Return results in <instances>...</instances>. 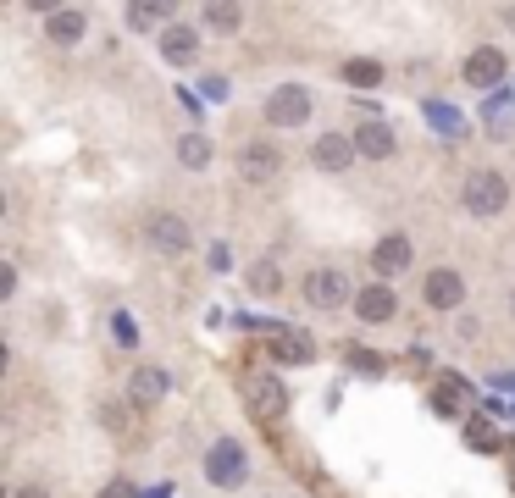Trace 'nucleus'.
Instances as JSON below:
<instances>
[{
    "label": "nucleus",
    "instance_id": "1",
    "mask_svg": "<svg viewBox=\"0 0 515 498\" xmlns=\"http://www.w3.org/2000/svg\"><path fill=\"white\" fill-rule=\"evenodd\" d=\"M460 200H466L471 216H504V205H510V183H504V172H466V189H460Z\"/></svg>",
    "mask_w": 515,
    "mask_h": 498
},
{
    "label": "nucleus",
    "instance_id": "2",
    "mask_svg": "<svg viewBox=\"0 0 515 498\" xmlns=\"http://www.w3.org/2000/svg\"><path fill=\"white\" fill-rule=\"evenodd\" d=\"M311 89L305 83H277L266 95V128H305L311 122Z\"/></svg>",
    "mask_w": 515,
    "mask_h": 498
},
{
    "label": "nucleus",
    "instance_id": "3",
    "mask_svg": "<svg viewBox=\"0 0 515 498\" xmlns=\"http://www.w3.org/2000/svg\"><path fill=\"white\" fill-rule=\"evenodd\" d=\"M205 482L228 487V493L250 482V460H244V449L233 438H222V443H211V449H205Z\"/></svg>",
    "mask_w": 515,
    "mask_h": 498
},
{
    "label": "nucleus",
    "instance_id": "4",
    "mask_svg": "<svg viewBox=\"0 0 515 498\" xmlns=\"http://www.w3.org/2000/svg\"><path fill=\"white\" fill-rule=\"evenodd\" d=\"M355 294H360V288H349V277L333 272V266H322V272L305 277V299H311L316 310H344Z\"/></svg>",
    "mask_w": 515,
    "mask_h": 498
},
{
    "label": "nucleus",
    "instance_id": "5",
    "mask_svg": "<svg viewBox=\"0 0 515 498\" xmlns=\"http://www.w3.org/2000/svg\"><path fill=\"white\" fill-rule=\"evenodd\" d=\"M144 233H150V244H156L161 255H183V249L194 244L189 222H183L178 211H150V222H144Z\"/></svg>",
    "mask_w": 515,
    "mask_h": 498
},
{
    "label": "nucleus",
    "instance_id": "6",
    "mask_svg": "<svg viewBox=\"0 0 515 498\" xmlns=\"http://www.w3.org/2000/svg\"><path fill=\"white\" fill-rule=\"evenodd\" d=\"M239 172H244V183H272L277 172H283V155H277L266 139H250L239 150Z\"/></svg>",
    "mask_w": 515,
    "mask_h": 498
},
{
    "label": "nucleus",
    "instance_id": "7",
    "mask_svg": "<svg viewBox=\"0 0 515 498\" xmlns=\"http://www.w3.org/2000/svg\"><path fill=\"white\" fill-rule=\"evenodd\" d=\"M421 294H427L432 310H460L466 305V277L449 272V266H438V272H427V288H421Z\"/></svg>",
    "mask_w": 515,
    "mask_h": 498
},
{
    "label": "nucleus",
    "instance_id": "8",
    "mask_svg": "<svg viewBox=\"0 0 515 498\" xmlns=\"http://www.w3.org/2000/svg\"><path fill=\"white\" fill-rule=\"evenodd\" d=\"M355 139H349V133H322V139L311 144V161L322 166V172H349V166H355Z\"/></svg>",
    "mask_w": 515,
    "mask_h": 498
},
{
    "label": "nucleus",
    "instance_id": "9",
    "mask_svg": "<svg viewBox=\"0 0 515 498\" xmlns=\"http://www.w3.org/2000/svg\"><path fill=\"white\" fill-rule=\"evenodd\" d=\"M172 393V377L161 366H133V377H128V399L133 404H144V410H150V404H161Z\"/></svg>",
    "mask_w": 515,
    "mask_h": 498
},
{
    "label": "nucleus",
    "instance_id": "10",
    "mask_svg": "<svg viewBox=\"0 0 515 498\" xmlns=\"http://www.w3.org/2000/svg\"><path fill=\"white\" fill-rule=\"evenodd\" d=\"M460 72H466L471 89H499V83H504V56L493 45H482V50H471V56H466V67H460Z\"/></svg>",
    "mask_w": 515,
    "mask_h": 498
},
{
    "label": "nucleus",
    "instance_id": "11",
    "mask_svg": "<svg viewBox=\"0 0 515 498\" xmlns=\"http://www.w3.org/2000/svg\"><path fill=\"white\" fill-rule=\"evenodd\" d=\"M84 34H89V17L78 12V6H56V12H45V39L50 45H78Z\"/></svg>",
    "mask_w": 515,
    "mask_h": 498
},
{
    "label": "nucleus",
    "instance_id": "12",
    "mask_svg": "<svg viewBox=\"0 0 515 498\" xmlns=\"http://www.w3.org/2000/svg\"><path fill=\"white\" fill-rule=\"evenodd\" d=\"M405 266H410V238L405 233H388L372 244V272L377 277H399Z\"/></svg>",
    "mask_w": 515,
    "mask_h": 498
},
{
    "label": "nucleus",
    "instance_id": "13",
    "mask_svg": "<svg viewBox=\"0 0 515 498\" xmlns=\"http://www.w3.org/2000/svg\"><path fill=\"white\" fill-rule=\"evenodd\" d=\"M349 139H355V150L366 155V161H388V155H394V128H388V122H360L355 133H349Z\"/></svg>",
    "mask_w": 515,
    "mask_h": 498
},
{
    "label": "nucleus",
    "instance_id": "14",
    "mask_svg": "<svg viewBox=\"0 0 515 498\" xmlns=\"http://www.w3.org/2000/svg\"><path fill=\"white\" fill-rule=\"evenodd\" d=\"M394 305H399V299H394V288H388V283H372V288H360V294H355V316L372 321V327L394 316Z\"/></svg>",
    "mask_w": 515,
    "mask_h": 498
},
{
    "label": "nucleus",
    "instance_id": "15",
    "mask_svg": "<svg viewBox=\"0 0 515 498\" xmlns=\"http://www.w3.org/2000/svg\"><path fill=\"white\" fill-rule=\"evenodd\" d=\"M194 50H200V39H194V28L172 23L167 34H161V56H167L172 67H183V61H194Z\"/></svg>",
    "mask_w": 515,
    "mask_h": 498
},
{
    "label": "nucleus",
    "instance_id": "16",
    "mask_svg": "<svg viewBox=\"0 0 515 498\" xmlns=\"http://www.w3.org/2000/svg\"><path fill=\"white\" fill-rule=\"evenodd\" d=\"M200 17H205V28H211V34H233V28L244 23V12L233 6V0H211V6H200Z\"/></svg>",
    "mask_w": 515,
    "mask_h": 498
},
{
    "label": "nucleus",
    "instance_id": "17",
    "mask_svg": "<svg viewBox=\"0 0 515 498\" xmlns=\"http://www.w3.org/2000/svg\"><path fill=\"white\" fill-rule=\"evenodd\" d=\"M255 410H261L266 421H277V415L288 410V388H283V382H261V393H255Z\"/></svg>",
    "mask_w": 515,
    "mask_h": 498
},
{
    "label": "nucleus",
    "instance_id": "18",
    "mask_svg": "<svg viewBox=\"0 0 515 498\" xmlns=\"http://www.w3.org/2000/svg\"><path fill=\"white\" fill-rule=\"evenodd\" d=\"M178 155H183V166H211V139L205 133H183Z\"/></svg>",
    "mask_w": 515,
    "mask_h": 498
},
{
    "label": "nucleus",
    "instance_id": "19",
    "mask_svg": "<svg viewBox=\"0 0 515 498\" xmlns=\"http://www.w3.org/2000/svg\"><path fill=\"white\" fill-rule=\"evenodd\" d=\"M344 78L355 83V89H377V83H383V67L360 56V61H349V67H344Z\"/></svg>",
    "mask_w": 515,
    "mask_h": 498
},
{
    "label": "nucleus",
    "instance_id": "20",
    "mask_svg": "<svg viewBox=\"0 0 515 498\" xmlns=\"http://www.w3.org/2000/svg\"><path fill=\"white\" fill-rule=\"evenodd\" d=\"M466 443H471L477 454H493V449H499V432H493L488 421H471V427H466Z\"/></svg>",
    "mask_w": 515,
    "mask_h": 498
},
{
    "label": "nucleus",
    "instance_id": "21",
    "mask_svg": "<svg viewBox=\"0 0 515 498\" xmlns=\"http://www.w3.org/2000/svg\"><path fill=\"white\" fill-rule=\"evenodd\" d=\"M167 23V6H128V28H161Z\"/></svg>",
    "mask_w": 515,
    "mask_h": 498
},
{
    "label": "nucleus",
    "instance_id": "22",
    "mask_svg": "<svg viewBox=\"0 0 515 498\" xmlns=\"http://www.w3.org/2000/svg\"><path fill=\"white\" fill-rule=\"evenodd\" d=\"M272 355H277V360H311V344H305V338H294V332H283Z\"/></svg>",
    "mask_w": 515,
    "mask_h": 498
},
{
    "label": "nucleus",
    "instance_id": "23",
    "mask_svg": "<svg viewBox=\"0 0 515 498\" xmlns=\"http://www.w3.org/2000/svg\"><path fill=\"white\" fill-rule=\"evenodd\" d=\"M277 283H283V277H277V266H272V261L250 272V288H255V294H277Z\"/></svg>",
    "mask_w": 515,
    "mask_h": 498
},
{
    "label": "nucleus",
    "instance_id": "24",
    "mask_svg": "<svg viewBox=\"0 0 515 498\" xmlns=\"http://www.w3.org/2000/svg\"><path fill=\"white\" fill-rule=\"evenodd\" d=\"M432 122H438V133H449V139H460V133H466V128H460V111L455 106H432Z\"/></svg>",
    "mask_w": 515,
    "mask_h": 498
},
{
    "label": "nucleus",
    "instance_id": "25",
    "mask_svg": "<svg viewBox=\"0 0 515 498\" xmlns=\"http://www.w3.org/2000/svg\"><path fill=\"white\" fill-rule=\"evenodd\" d=\"M233 266V249L228 244H211V272H228Z\"/></svg>",
    "mask_w": 515,
    "mask_h": 498
},
{
    "label": "nucleus",
    "instance_id": "26",
    "mask_svg": "<svg viewBox=\"0 0 515 498\" xmlns=\"http://www.w3.org/2000/svg\"><path fill=\"white\" fill-rule=\"evenodd\" d=\"M100 498H139V493H133V482H106V487H100Z\"/></svg>",
    "mask_w": 515,
    "mask_h": 498
},
{
    "label": "nucleus",
    "instance_id": "27",
    "mask_svg": "<svg viewBox=\"0 0 515 498\" xmlns=\"http://www.w3.org/2000/svg\"><path fill=\"white\" fill-rule=\"evenodd\" d=\"M205 83V95L211 100H228V78H200Z\"/></svg>",
    "mask_w": 515,
    "mask_h": 498
},
{
    "label": "nucleus",
    "instance_id": "28",
    "mask_svg": "<svg viewBox=\"0 0 515 498\" xmlns=\"http://www.w3.org/2000/svg\"><path fill=\"white\" fill-rule=\"evenodd\" d=\"M17 294V266H6V272H0V299H12Z\"/></svg>",
    "mask_w": 515,
    "mask_h": 498
},
{
    "label": "nucleus",
    "instance_id": "29",
    "mask_svg": "<svg viewBox=\"0 0 515 498\" xmlns=\"http://www.w3.org/2000/svg\"><path fill=\"white\" fill-rule=\"evenodd\" d=\"M12 498H50V493H45V487H39V482H23V487H17Z\"/></svg>",
    "mask_w": 515,
    "mask_h": 498
},
{
    "label": "nucleus",
    "instance_id": "30",
    "mask_svg": "<svg viewBox=\"0 0 515 498\" xmlns=\"http://www.w3.org/2000/svg\"><path fill=\"white\" fill-rule=\"evenodd\" d=\"M510 316H515V294H510Z\"/></svg>",
    "mask_w": 515,
    "mask_h": 498
}]
</instances>
